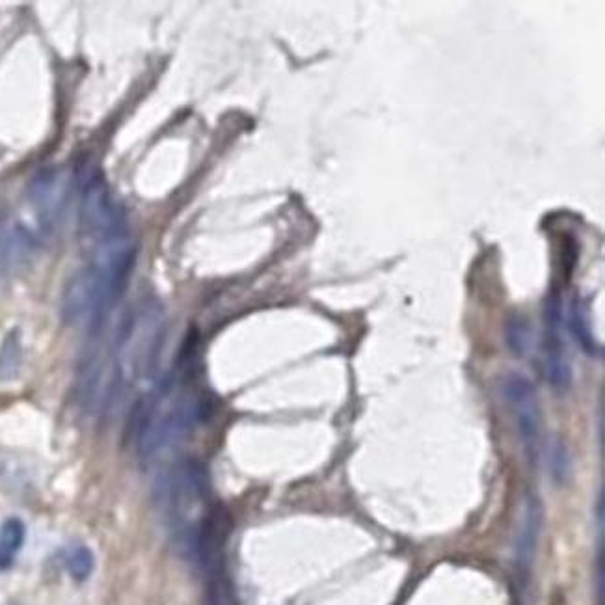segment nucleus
<instances>
[{
    "mask_svg": "<svg viewBox=\"0 0 605 605\" xmlns=\"http://www.w3.org/2000/svg\"><path fill=\"white\" fill-rule=\"evenodd\" d=\"M88 334L77 369V402L86 414L111 416L153 375L166 336L164 310L157 300H140Z\"/></svg>",
    "mask_w": 605,
    "mask_h": 605,
    "instance_id": "1",
    "label": "nucleus"
},
{
    "mask_svg": "<svg viewBox=\"0 0 605 605\" xmlns=\"http://www.w3.org/2000/svg\"><path fill=\"white\" fill-rule=\"evenodd\" d=\"M194 356V349H186L135 410L137 452L145 468H164L209 416L211 401L198 380Z\"/></svg>",
    "mask_w": 605,
    "mask_h": 605,
    "instance_id": "2",
    "label": "nucleus"
},
{
    "mask_svg": "<svg viewBox=\"0 0 605 605\" xmlns=\"http://www.w3.org/2000/svg\"><path fill=\"white\" fill-rule=\"evenodd\" d=\"M157 503L171 548L216 581L219 540L203 466L194 459L166 464L157 481Z\"/></svg>",
    "mask_w": 605,
    "mask_h": 605,
    "instance_id": "3",
    "label": "nucleus"
},
{
    "mask_svg": "<svg viewBox=\"0 0 605 605\" xmlns=\"http://www.w3.org/2000/svg\"><path fill=\"white\" fill-rule=\"evenodd\" d=\"M137 257L138 246L128 233L95 243L88 261L63 289L60 304L63 324L90 332L112 315L131 279Z\"/></svg>",
    "mask_w": 605,
    "mask_h": 605,
    "instance_id": "4",
    "label": "nucleus"
},
{
    "mask_svg": "<svg viewBox=\"0 0 605 605\" xmlns=\"http://www.w3.org/2000/svg\"><path fill=\"white\" fill-rule=\"evenodd\" d=\"M82 203H80V220L84 233L101 243L111 236L127 233L125 212L121 205L112 196L104 178L97 170L90 168L82 174L80 181Z\"/></svg>",
    "mask_w": 605,
    "mask_h": 605,
    "instance_id": "5",
    "label": "nucleus"
},
{
    "mask_svg": "<svg viewBox=\"0 0 605 605\" xmlns=\"http://www.w3.org/2000/svg\"><path fill=\"white\" fill-rule=\"evenodd\" d=\"M503 395L510 406L526 455L531 464H536L543 447V418L535 385L527 377L510 373L503 380Z\"/></svg>",
    "mask_w": 605,
    "mask_h": 605,
    "instance_id": "6",
    "label": "nucleus"
},
{
    "mask_svg": "<svg viewBox=\"0 0 605 605\" xmlns=\"http://www.w3.org/2000/svg\"><path fill=\"white\" fill-rule=\"evenodd\" d=\"M563 300L559 293H550L544 308L543 365L544 375L555 392L563 394L572 384V365L563 339Z\"/></svg>",
    "mask_w": 605,
    "mask_h": 605,
    "instance_id": "7",
    "label": "nucleus"
},
{
    "mask_svg": "<svg viewBox=\"0 0 605 605\" xmlns=\"http://www.w3.org/2000/svg\"><path fill=\"white\" fill-rule=\"evenodd\" d=\"M68 185L66 178L56 168L41 170L29 185V202L37 216V224L43 231H53L66 205Z\"/></svg>",
    "mask_w": 605,
    "mask_h": 605,
    "instance_id": "8",
    "label": "nucleus"
},
{
    "mask_svg": "<svg viewBox=\"0 0 605 605\" xmlns=\"http://www.w3.org/2000/svg\"><path fill=\"white\" fill-rule=\"evenodd\" d=\"M540 529H543V510H540L535 500H531L526 507L520 529H518V535H516V544H514L516 568L518 572H520L522 579H526L533 570Z\"/></svg>",
    "mask_w": 605,
    "mask_h": 605,
    "instance_id": "9",
    "label": "nucleus"
},
{
    "mask_svg": "<svg viewBox=\"0 0 605 605\" xmlns=\"http://www.w3.org/2000/svg\"><path fill=\"white\" fill-rule=\"evenodd\" d=\"M27 538L25 524L19 518H8L0 526V570H8Z\"/></svg>",
    "mask_w": 605,
    "mask_h": 605,
    "instance_id": "10",
    "label": "nucleus"
},
{
    "mask_svg": "<svg viewBox=\"0 0 605 605\" xmlns=\"http://www.w3.org/2000/svg\"><path fill=\"white\" fill-rule=\"evenodd\" d=\"M23 363V343L19 330H12L0 344V382L13 380Z\"/></svg>",
    "mask_w": 605,
    "mask_h": 605,
    "instance_id": "11",
    "label": "nucleus"
},
{
    "mask_svg": "<svg viewBox=\"0 0 605 605\" xmlns=\"http://www.w3.org/2000/svg\"><path fill=\"white\" fill-rule=\"evenodd\" d=\"M570 328L576 336V339L579 341V344L583 347L587 354H598V344L596 339L593 336V328H591V322L587 317V310L585 306L581 304V300H574L572 306H570Z\"/></svg>",
    "mask_w": 605,
    "mask_h": 605,
    "instance_id": "12",
    "label": "nucleus"
},
{
    "mask_svg": "<svg viewBox=\"0 0 605 605\" xmlns=\"http://www.w3.org/2000/svg\"><path fill=\"white\" fill-rule=\"evenodd\" d=\"M66 567L75 581H86L95 568V557L88 546H75L66 555Z\"/></svg>",
    "mask_w": 605,
    "mask_h": 605,
    "instance_id": "13",
    "label": "nucleus"
},
{
    "mask_svg": "<svg viewBox=\"0 0 605 605\" xmlns=\"http://www.w3.org/2000/svg\"><path fill=\"white\" fill-rule=\"evenodd\" d=\"M507 339H509L510 349L518 356H526L529 352V347H531V332H529V327L526 324V320H522V319L510 320L509 330H507Z\"/></svg>",
    "mask_w": 605,
    "mask_h": 605,
    "instance_id": "14",
    "label": "nucleus"
},
{
    "mask_svg": "<svg viewBox=\"0 0 605 605\" xmlns=\"http://www.w3.org/2000/svg\"><path fill=\"white\" fill-rule=\"evenodd\" d=\"M551 471L553 477L557 481H565L570 473V460H568V451L563 442H555L551 445Z\"/></svg>",
    "mask_w": 605,
    "mask_h": 605,
    "instance_id": "15",
    "label": "nucleus"
}]
</instances>
